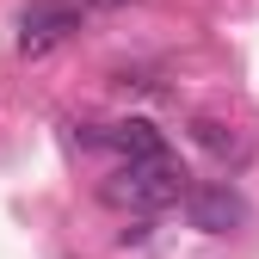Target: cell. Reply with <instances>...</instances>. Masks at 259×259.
<instances>
[{
	"instance_id": "obj_6",
	"label": "cell",
	"mask_w": 259,
	"mask_h": 259,
	"mask_svg": "<svg viewBox=\"0 0 259 259\" xmlns=\"http://www.w3.org/2000/svg\"><path fill=\"white\" fill-rule=\"evenodd\" d=\"M80 7H99V13H111V7H123V0H80Z\"/></svg>"
},
{
	"instance_id": "obj_3",
	"label": "cell",
	"mask_w": 259,
	"mask_h": 259,
	"mask_svg": "<svg viewBox=\"0 0 259 259\" xmlns=\"http://www.w3.org/2000/svg\"><path fill=\"white\" fill-rule=\"evenodd\" d=\"M185 216H191V229H204V235H235L247 222V198L229 179H210V185L185 191Z\"/></svg>"
},
{
	"instance_id": "obj_1",
	"label": "cell",
	"mask_w": 259,
	"mask_h": 259,
	"mask_svg": "<svg viewBox=\"0 0 259 259\" xmlns=\"http://www.w3.org/2000/svg\"><path fill=\"white\" fill-rule=\"evenodd\" d=\"M185 167L173 154H154V160H123V167L99 185V198L111 204V210H136V216H154V210H167V204H179L185 198Z\"/></svg>"
},
{
	"instance_id": "obj_5",
	"label": "cell",
	"mask_w": 259,
	"mask_h": 259,
	"mask_svg": "<svg viewBox=\"0 0 259 259\" xmlns=\"http://www.w3.org/2000/svg\"><path fill=\"white\" fill-rule=\"evenodd\" d=\"M191 136H198V148H210L216 160H229V154H241V136L222 117H191Z\"/></svg>"
},
{
	"instance_id": "obj_2",
	"label": "cell",
	"mask_w": 259,
	"mask_h": 259,
	"mask_svg": "<svg viewBox=\"0 0 259 259\" xmlns=\"http://www.w3.org/2000/svg\"><path fill=\"white\" fill-rule=\"evenodd\" d=\"M74 31H80V0H31L19 13V50L25 56H50Z\"/></svg>"
},
{
	"instance_id": "obj_4",
	"label": "cell",
	"mask_w": 259,
	"mask_h": 259,
	"mask_svg": "<svg viewBox=\"0 0 259 259\" xmlns=\"http://www.w3.org/2000/svg\"><path fill=\"white\" fill-rule=\"evenodd\" d=\"M87 142H99V148H117L123 160H154V154H167V142H160V130L148 117H123V123H105V130H93Z\"/></svg>"
}]
</instances>
